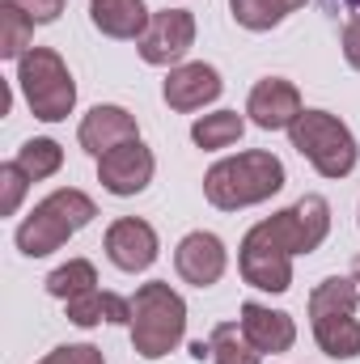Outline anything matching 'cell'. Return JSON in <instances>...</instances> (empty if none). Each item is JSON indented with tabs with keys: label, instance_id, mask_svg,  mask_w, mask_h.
I'll return each mask as SVG.
<instances>
[{
	"label": "cell",
	"instance_id": "1",
	"mask_svg": "<svg viewBox=\"0 0 360 364\" xmlns=\"http://www.w3.org/2000/svg\"><path fill=\"white\" fill-rule=\"evenodd\" d=\"M284 161L268 149H246L238 157H221L203 174V199L216 212H242L255 203H268L271 195L284 191Z\"/></svg>",
	"mask_w": 360,
	"mask_h": 364
},
{
	"label": "cell",
	"instance_id": "2",
	"mask_svg": "<svg viewBox=\"0 0 360 364\" xmlns=\"http://www.w3.org/2000/svg\"><path fill=\"white\" fill-rule=\"evenodd\" d=\"M93 216H97V203H93L85 191L60 186L47 199H38L30 208V216L17 225V233H13L17 237V250L26 259H47L60 246H68V237H77Z\"/></svg>",
	"mask_w": 360,
	"mask_h": 364
},
{
	"label": "cell",
	"instance_id": "3",
	"mask_svg": "<svg viewBox=\"0 0 360 364\" xmlns=\"http://www.w3.org/2000/svg\"><path fill=\"white\" fill-rule=\"evenodd\" d=\"M360 284L352 275H327L322 284H314L309 292V331L314 343L331 356V360H356L360 356Z\"/></svg>",
	"mask_w": 360,
	"mask_h": 364
},
{
	"label": "cell",
	"instance_id": "4",
	"mask_svg": "<svg viewBox=\"0 0 360 364\" xmlns=\"http://www.w3.org/2000/svg\"><path fill=\"white\" fill-rule=\"evenodd\" d=\"M132 348L144 360H162L170 352H179L186 339V301L174 292L166 279H149L136 288L132 296Z\"/></svg>",
	"mask_w": 360,
	"mask_h": 364
},
{
	"label": "cell",
	"instance_id": "5",
	"mask_svg": "<svg viewBox=\"0 0 360 364\" xmlns=\"http://www.w3.org/2000/svg\"><path fill=\"white\" fill-rule=\"evenodd\" d=\"M288 140L322 178H348L360 161V144L352 127L331 110H301L297 123L288 127Z\"/></svg>",
	"mask_w": 360,
	"mask_h": 364
},
{
	"label": "cell",
	"instance_id": "6",
	"mask_svg": "<svg viewBox=\"0 0 360 364\" xmlns=\"http://www.w3.org/2000/svg\"><path fill=\"white\" fill-rule=\"evenodd\" d=\"M17 90L26 97L30 114L43 123H64L77 106V81H73L64 55L51 47H30L17 60Z\"/></svg>",
	"mask_w": 360,
	"mask_h": 364
},
{
	"label": "cell",
	"instance_id": "7",
	"mask_svg": "<svg viewBox=\"0 0 360 364\" xmlns=\"http://www.w3.org/2000/svg\"><path fill=\"white\" fill-rule=\"evenodd\" d=\"M259 225L268 229L292 259L297 255H314L327 242V233H331V203L322 195H301L292 208H280L275 216L259 220Z\"/></svg>",
	"mask_w": 360,
	"mask_h": 364
},
{
	"label": "cell",
	"instance_id": "8",
	"mask_svg": "<svg viewBox=\"0 0 360 364\" xmlns=\"http://www.w3.org/2000/svg\"><path fill=\"white\" fill-rule=\"evenodd\" d=\"M238 272H242V279L250 288L280 296V292L292 288V255L271 237L263 225H255V229H246V237L238 246Z\"/></svg>",
	"mask_w": 360,
	"mask_h": 364
},
{
	"label": "cell",
	"instance_id": "9",
	"mask_svg": "<svg viewBox=\"0 0 360 364\" xmlns=\"http://www.w3.org/2000/svg\"><path fill=\"white\" fill-rule=\"evenodd\" d=\"M140 60L153 68H179L186 51L195 47V13L191 9H157L144 38L136 43Z\"/></svg>",
	"mask_w": 360,
	"mask_h": 364
},
{
	"label": "cell",
	"instance_id": "10",
	"mask_svg": "<svg viewBox=\"0 0 360 364\" xmlns=\"http://www.w3.org/2000/svg\"><path fill=\"white\" fill-rule=\"evenodd\" d=\"M153 170H157V161H153V149L144 140H127V144H119V149H110V153L97 157V182H102V191H110L119 199L140 195L153 182Z\"/></svg>",
	"mask_w": 360,
	"mask_h": 364
},
{
	"label": "cell",
	"instance_id": "11",
	"mask_svg": "<svg viewBox=\"0 0 360 364\" xmlns=\"http://www.w3.org/2000/svg\"><path fill=\"white\" fill-rule=\"evenodd\" d=\"M102 250H106V259H110L119 272L136 275V272H149V267L157 263L162 242H157V229H153L149 220H140V216H119V220H110V229H106V237H102Z\"/></svg>",
	"mask_w": 360,
	"mask_h": 364
},
{
	"label": "cell",
	"instance_id": "12",
	"mask_svg": "<svg viewBox=\"0 0 360 364\" xmlns=\"http://www.w3.org/2000/svg\"><path fill=\"white\" fill-rule=\"evenodd\" d=\"M301 110H305L301 90H297L292 81H284V77H263V81H255V90L246 97V114H250V123L263 127V132H288Z\"/></svg>",
	"mask_w": 360,
	"mask_h": 364
},
{
	"label": "cell",
	"instance_id": "13",
	"mask_svg": "<svg viewBox=\"0 0 360 364\" xmlns=\"http://www.w3.org/2000/svg\"><path fill=\"white\" fill-rule=\"evenodd\" d=\"M221 90H225L221 73H216L212 64H203V60L170 68V73H166V81H162V97H166V106H170V110H179V114H191V110L212 106V102L221 97Z\"/></svg>",
	"mask_w": 360,
	"mask_h": 364
},
{
	"label": "cell",
	"instance_id": "14",
	"mask_svg": "<svg viewBox=\"0 0 360 364\" xmlns=\"http://www.w3.org/2000/svg\"><path fill=\"white\" fill-rule=\"evenodd\" d=\"M229 267V250H225V242L216 237V233H208V229H195V233H186L179 242V250H174V272L186 279V284H195V288H212L221 275Z\"/></svg>",
	"mask_w": 360,
	"mask_h": 364
},
{
	"label": "cell",
	"instance_id": "15",
	"mask_svg": "<svg viewBox=\"0 0 360 364\" xmlns=\"http://www.w3.org/2000/svg\"><path fill=\"white\" fill-rule=\"evenodd\" d=\"M77 140H81V149L90 157H102V153H110V149H119L127 140H140V127H136V114L132 110H123L115 102H97L90 114L81 119Z\"/></svg>",
	"mask_w": 360,
	"mask_h": 364
},
{
	"label": "cell",
	"instance_id": "16",
	"mask_svg": "<svg viewBox=\"0 0 360 364\" xmlns=\"http://www.w3.org/2000/svg\"><path fill=\"white\" fill-rule=\"evenodd\" d=\"M238 322H242L246 339H250L263 356L292 352V343H297V322H292V314H284V309H271V305H259V301H246Z\"/></svg>",
	"mask_w": 360,
	"mask_h": 364
},
{
	"label": "cell",
	"instance_id": "17",
	"mask_svg": "<svg viewBox=\"0 0 360 364\" xmlns=\"http://www.w3.org/2000/svg\"><path fill=\"white\" fill-rule=\"evenodd\" d=\"M90 21L97 34L119 38V43H140L153 13L144 0H90Z\"/></svg>",
	"mask_w": 360,
	"mask_h": 364
},
{
	"label": "cell",
	"instance_id": "18",
	"mask_svg": "<svg viewBox=\"0 0 360 364\" xmlns=\"http://www.w3.org/2000/svg\"><path fill=\"white\" fill-rule=\"evenodd\" d=\"M64 314L73 326L90 331V326H102V322H115V326H132V296H119V292H102V288H90L73 301H64Z\"/></svg>",
	"mask_w": 360,
	"mask_h": 364
},
{
	"label": "cell",
	"instance_id": "19",
	"mask_svg": "<svg viewBox=\"0 0 360 364\" xmlns=\"http://www.w3.org/2000/svg\"><path fill=\"white\" fill-rule=\"evenodd\" d=\"M242 132H246V119H242L238 110H212V114H199V119L191 123V140H195V149H203V153L233 149V144L242 140Z\"/></svg>",
	"mask_w": 360,
	"mask_h": 364
},
{
	"label": "cell",
	"instance_id": "20",
	"mask_svg": "<svg viewBox=\"0 0 360 364\" xmlns=\"http://www.w3.org/2000/svg\"><path fill=\"white\" fill-rule=\"evenodd\" d=\"M208 360L212 364H263V352L246 339L242 322H216L208 335Z\"/></svg>",
	"mask_w": 360,
	"mask_h": 364
},
{
	"label": "cell",
	"instance_id": "21",
	"mask_svg": "<svg viewBox=\"0 0 360 364\" xmlns=\"http://www.w3.org/2000/svg\"><path fill=\"white\" fill-rule=\"evenodd\" d=\"M13 161H17L34 182H43V178H51V174H60V166H64V149H60L51 136H34V140H26V144L17 149Z\"/></svg>",
	"mask_w": 360,
	"mask_h": 364
},
{
	"label": "cell",
	"instance_id": "22",
	"mask_svg": "<svg viewBox=\"0 0 360 364\" xmlns=\"http://www.w3.org/2000/svg\"><path fill=\"white\" fill-rule=\"evenodd\" d=\"M43 284H47V292H51L55 301H73V296L97 288V267H93L90 259H68L64 267H55Z\"/></svg>",
	"mask_w": 360,
	"mask_h": 364
},
{
	"label": "cell",
	"instance_id": "23",
	"mask_svg": "<svg viewBox=\"0 0 360 364\" xmlns=\"http://www.w3.org/2000/svg\"><path fill=\"white\" fill-rule=\"evenodd\" d=\"M34 38V21L17 9V4H0V60H21L30 51Z\"/></svg>",
	"mask_w": 360,
	"mask_h": 364
},
{
	"label": "cell",
	"instance_id": "24",
	"mask_svg": "<svg viewBox=\"0 0 360 364\" xmlns=\"http://www.w3.org/2000/svg\"><path fill=\"white\" fill-rule=\"evenodd\" d=\"M229 13L242 30L263 34V30H275L288 17V4L284 0H229Z\"/></svg>",
	"mask_w": 360,
	"mask_h": 364
},
{
	"label": "cell",
	"instance_id": "25",
	"mask_svg": "<svg viewBox=\"0 0 360 364\" xmlns=\"http://www.w3.org/2000/svg\"><path fill=\"white\" fill-rule=\"evenodd\" d=\"M30 182L34 178H30L17 161H4V166H0V216H17V208H21Z\"/></svg>",
	"mask_w": 360,
	"mask_h": 364
},
{
	"label": "cell",
	"instance_id": "26",
	"mask_svg": "<svg viewBox=\"0 0 360 364\" xmlns=\"http://www.w3.org/2000/svg\"><path fill=\"white\" fill-rule=\"evenodd\" d=\"M38 364H106V356L93 343H60V348H51Z\"/></svg>",
	"mask_w": 360,
	"mask_h": 364
},
{
	"label": "cell",
	"instance_id": "27",
	"mask_svg": "<svg viewBox=\"0 0 360 364\" xmlns=\"http://www.w3.org/2000/svg\"><path fill=\"white\" fill-rule=\"evenodd\" d=\"M9 4H17L34 26H51L64 13V0H9Z\"/></svg>",
	"mask_w": 360,
	"mask_h": 364
},
{
	"label": "cell",
	"instance_id": "28",
	"mask_svg": "<svg viewBox=\"0 0 360 364\" xmlns=\"http://www.w3.org/2000/svg\"><path fill=\"white\" fill-rule=\"evenodd\" d=\"M344 60L360 73V13H352L344 26Z\"/></svg>",
	"mask_w": 360,
	"mask_h": 364
},
{
	"label": "cell",
	"instance_id": "29",
	"mask_svg": "<svg viewBox=\"0 0 360 364\" xmlns=\"http://www.w3.org/2000/svg\"><path fill=\"white\" fill-rule=\"evenodd\" d=\"M191 356H195V360H203V356H208V343H203V339H195V343H191Z\"/></svg>",
	"mask_w": 360,
	"mask_h": 364
},
{
	"label": "cell",
	"instance_id": "30",
	"mask_svg": "<svg viewBox=\"0 0 360 364\" xmlns=\"http://www.w3.org/2000/svg\"><path fill=\"white\" fill-rule=\"evenodd\" d=\"M284 4H288V13H297V9H305L309 0H284Z\"/></svg>",
	"mask_w": 360,
	"mask_h": 364
},
{
	"label": "cell",
	"instance_id": "31",
	"mask_svg": "<svg viewBox=\"0 0 360 364\" xmlns=\"http://www.w3.org/2000/svg\"><path fill=\"white\" fill-rule=\"evenodd\" d=\"M352 279H356V284H360V255H356V259H352Z\"/></svg>",
	"mask_w": 360,
	"mask_h": 364
},
{
	"label": "cell",
	"instance_id": "32",
	"mask_svg": "<svg viewBox=\"0 0 360 364\" xmlns=\"http://www.w3.org/2000/svg\"><path fill=\"white\" fill-rule=\"evenodd\" d=\"M344 4H352V9H356V13H360V0H344Z\"/></svg>",
	"mask_w": 360,
	"mask_h": 364
},
{
	"label": "cell",
	"instance_id": "33",
	"mask_svg": "<svg viewBox=\"0 0 360 364\" xmlns=\"http://www.w3.org/2000/svg\"><path fill=\"white\" fill-rule=\"evenodd\" d=\"M356 225H360V212H356Z\"/></svg>",
	"mask_w": 360,
	"mask_h": 364
}]
</instances>
